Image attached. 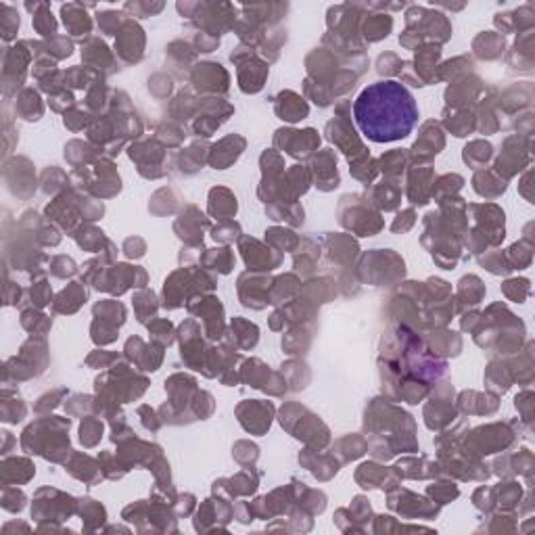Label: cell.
<instances>
[{
	"label": "cell",
	"mask_w": 535,
	"mask_h": 535,
	"mask_svg": "<svg viewBox=\"0 0 535 535\" xmlns=\"http://www.w3.org/2000/svg\"><path fill=\"white\" fill-rule=\"evenodd\" d=\"M276 113L285 121H299V119L308 117L310 109H308L306 100L299 94L287 90V92H280L278 98H276Z\"/></svg>",
	"instance_id": "5bb4252c"
},
{
	"label": "cell",
	"mask_w": 535,
	"mask_h": 535,
	"mask_svg": "<svg viewBox=\"0 0 535 535\" xmlns=\"http://www.w3.org/2000/svg\"><path fill=\"white\" fill-rule=\"evenodd\" d=\"M232 343L236 345V347H241V349H251V347H255V343H257V339H259V331H257V326L255 324H251V322H247V320H243V318H234L232 320Z\"/></svg>",
	"instance_id": "ffe728a7"
},
{
	"label": "cell",
	"mask_w": 535,
	"mask_h": 535,
	"mask_svg": "<svg viewBox=\"0 0 535 535\" xmlns=\"http://www.w3.org/2000/svg\"><path fill=\"white\" fill-rule=\"evenodd\" d=\"M239 234H241V228H239L236 222H226V224H220L211 230V236L220 243H228V241L236 239Z\"/></svg>",
	"instance_id": "681fc988"
},
{
	"label": "cell",
	"mask_w": 535,
	"mask_h": 535,
	"mask_svg": "<svg viewBox=\"0 0 535 535\" xmlns=\"http://www.w3.org/2000/svg\"><path fill=\"white\" fill-rule=\"evenodd\" d=\"M29 467H33V465L29 460H25V458H6L2 462V479H4V483L8 485V483H25V481H29V477L25 473L21 475V471L29 469Z\"/></svg>",
	"instance_id": "83f0119b"
},
{
	"label": "cell",
	"mask_w": 535,
	"mask_h": 535,
	"mask_svg": "<svg viewBox=\"0 0 535 535\" xmlns=\"http://www.w3.org/2000/svg\"><path fill=\"white\" fill-rule=\"evenodd\" d=\"M0 29H2V38L4 40H13L17 29H19V15L15 8H10L8 4L0 6Z\"/></svg>",
	"instance_id": "74e56055"
},
{
	"label": "cell",
	"mask_w": 535,
	"mask_h": 535,
	"mask_svg": "<svg viewBox=\"0 0 535 535\" xmlns=\"http://www.w3.org/2000/svg\"><path fill=\"white\" fill-rule=\"evenodd\" d=\"M241 251H243V257H245V264L251 268V270H272L280 264V255L266 249L262 243L253 241V239H247L243 236L241 239Z\"/></svg>",
	"instance_id": "8992f818"
},
{
	"label": "cell",
	"mask_w": 535,
	"mask_h": 535,
	"mask_svg": "<svg viewBox=\"0 0 535 535\" xmlns=\"http://www.w3.org/2000/svg\"><path fill=\"white\" fill-rule=\"evenodd\" d=\"M149 333L153 335V339L161 347H165V345H169L174 341V329H172V324L167 320H153L149 324Z\"/></svg>",
	"instance_id": "ab89813d"
},
{
	"label": "cell",
	"mask_w": 535,
	"mask_h": 535,
	"mask_svg": "<svg viewBox=\"0 0 535 535\" xmlns=\"http://www.w3.org/2000/svg\"><path fill=\"white\" fill-rule=\"evenodd\" d=\"M400 197H402V190H400V186L393 184V182H383L381 186H375V188H372V201H375L381 209H385V211L395 209L398 203H400Z\"/></svg>",
	"instance_id": "d4e9b609"
},
{
	"label": "cell",
	"mask_w": 535,
	"mask_h": 535,
	"mask_svg": "<svg viewBox=\"0 0 535 535\" xmlns=\"http://www.w3.org/2000/svg\"><path fill=\"white\" fill-rule=\"evenodd\" d=\"M134 310L138 316V322H146L151 316H155L157 312V303H155V295L151 291H142L134 297Z\"/></svg>",
	"instance_id": "d590c367"
},
{
	"label": "cell",
	"mask_w": 535,
	"mask_h": 535,
	"mask_svg": "<svg viewBox=\"0 0 535 535\" xmlns=\"http://www.w3.org/2000/svg\"><path fill=\"white\" fill-rule=\"evenodd\" d=\"M483 295H485V287L477 276H465L460 280V299L465 303L475 306L483 299Z\"/></svg>",
	"instance_id": "4dcf8cb0"
},
{
	"label": "cell",
	"mask_w": 535,
	"mask_h": 535,
	"mask_svg": "<svg viewBox=\"0 0 535 535\" xmlns=\"http://www.w3.org/2000/svg\"><path fill=\"white\" fill-rule=\"evenodd\" d=\"M435 337H433V347H435V354H458L456 349H452V343H456V345H462L460 343V339L456 337V333H433Z\"/></svg>",
	"instance_id": "b9f144b4"
},
{
	"label": "cell",
	"mask_w": 535,
	"mask_h": 535,
	"mask_svg": "<svg viewBox=\"0 0 535 535\" xmlns=\"http://www.w3.org/2000/svg\"><path fill=\"white\" fill-rule=\"evenodd\" d=\"M462 178L460 176H444L437 184H433V190H431V195H435L439 201L444 199V195H452V193H456L460 186H462Z\"/></svg>",
	"instance_id": "60d3db41"
},
{
	"label": "cell",
	"mask_w": 535,
	"mask_h": 535,
	"mask_svg": "<svg viewBox=\"0 0 535 535\" xmlns=\"http://www.w3.org/2000/svg\"><path fill=\"white\" fill-rule=\"evenodd\" d=\"M276 146L285 149L289 155L293 157H308L312 153V149H316L320 144V136L316 134V130L308 128L303 132L297 130H278L274 136Z\"/></svg>",
	"instance_id": "277c9868"
},
{
	"label": "cell",
	"mask_w": 535,
	"mask_h": 535,
	"mask_svg": "<svg viewBox=\"0 0 535 535\" xmlns=\"http://www.w3.org/2000/svg\"><path fill=\"white\" fill-rule=\"evenodd\" d=\"M159 347H155V345H144L138 337H132L128 343H126V356L132 360V362H136V366H140L142 370H157L159 368V364H161V360H163V354H155L153 356V352H157Z\"/></svg>",
	"instance_id": "7c38bea8"
},
{
	"label": "cell",
	"mask_w": 535,
	"mask_h": 535,
	"mask_svg": "<svg viewBox=\"0 0 535 535\" xmlns=\"http://www.w3.org/2000/svg\"><path fill=\"white\" fill-rule=\"evenodd\" d=\"M266 241H270L276 249H280V251H293L295 249V245L299 243V239L295 236V232H291V230H285V228H270V230H266Z\"/></svg>",
	"instance_id": "e575fe53"
},
{
	"label": "cell",
	"mask_w": 535,
	"mask_h": 535,
	"mask_svg": "<svg viewBox=\"0 0 535 535\" xmlns=\"http://www.w3.org/2000/svg\"><path fill=\"white\" fill-rule=\"evenodd\" d=\"M236 197L226 188H213L209 193V213L218 220L232 218L236 213Z\"/></svg>",
	"instance_id": "e0dca14e"
},
{
	"label": "cell",
	"mask_w": 535,
	"mask_h": 535,
	"mask_svg": "<svg viewBox=\"0 0 535 535\" xmlns=\"http://www.w3.org/2000/svg\"><path fill=\"white\" fill-rule=\"evenodd\" d=\"M429 496L435 498V502L439 504H448L452 502L454 498H458V488L454 483H437V485H431L429 490Z\"/></svg>",
	"instance_id": "ee69618b"
},
{
	"label": "cell",
	"mask_w": 535,
	"mask_h": 535,
	"mask_svg": "<svg viewBox=\"0 0 535 535\" xmlns=\"http://www.w3.org/2000/svg\"><path fill=\"white\" fill-rule=\"evenodd\" d=\"M243 149H245V140L241 136H228V138H224V140H220L218 144L211 146L209 163L216 169H226L228 165H232L239 159Z\"/></svg>",
	"instance_id": "30bf717a"
},
{
	"label": "cell",
	"mask_w": 535,
	"mask_h": 535,
	"mask_svg": "<svg viewBox=\"0 0 535 535\" xmlns=\"http://www.w3.org/2000/svg\"><path fill=\"white\" fill-rule=\"evenodd\" d=\"M100 435H103V423L96 421L94 416H86L82 427H80V442L86 448H94L98 444Z\"/></svg>",
	"instance_id": "836d02e7"
},
{
	"label": "cell",
	"mask_w": 535,
	"mask_h": 535,
	"mask_svg": "<svg viewBox=\"0 0 535 535\" xmlns=\"http://www.w3.org/2000/svg\"><path fill=\"white\" fill-rule=\"evenodd\" d=\"M123 251H126L128 257H140V255H144L146 245H144L142 239H128V241L123 243Z\"/></svg>",
	"instance_id": "816d5d0a"
},
{
	"label": "cell",
	"mask_w": 535,
	"mask_h": 535,
	"mask_svg": "<svg viewBox=\"0 0 535 535\" xmlns=\"http://www.w3.org/2000/svg\"><path fill=\"white\" fill-rule=\"evenodd\" d=\"M65 105H73V96H71V92H67V90H59V92L50 94V107H52L54 111H61Z\"/></svg>",
	"instance_id": "f5cc1de1"
},
{
	"label": "cell",
	"mask_w": 535,
	"mask_h": 535,
	"mask_svg": "<svg viewBox=\"0 0 535 535\" xmlns=\"http://www.w3.org/2000/svg\"><path fill=\"white\" fill-rule=\"evenodd\" d=\"M94 316L100 318V320H105V322L115 324L117 329L126 322V310H123V306L117 303V301H111V299L96 303V306H94Z\"/></svg>",
	"instance_id": "484cf974"
},
{
	"label": "cell",
	"mask_w": 535,
	"mask_h": 535,
	"mask_svg": "<svg viewBox=\"0 0 535 535\" xmlns=\"http://www.w3.org/2000/svg\"><path fill=\"white\" fill-rule=\"evenodd\" d=\"M138 414L144 416V419H142V425H144L146 429H151V431H157V429H159V421H157L155 412H153L149 406H142V408L138 410Z\"/></svg>",
	"instance_id": "11a10c76"
},
{
	"label": "cell",
	"mask_w": 535,
	"mask_h": 535,
	"mask_svg": "<svg viewBox=\"0 0 535 535\" xmlns=\"http://www.w3.org/2000/svg\"><path fill=\"white\" fill-rule=\"evenodd\" d=\"M21 324H23V329L29 331V333L44 335V333L52 326V320H50L48 316L36 312V310H25V312L21 314Z\"/></svg>",
	"instance_id": "1f68e13d"
},
{
	"label": "cell",
	"mask_w": 535,
	"mask_h": 535,
	"mask_svg": "<svg viewBox=\"0 0 535 535\" xmlns=\"http://www.w3.org/2000/svg\"><path fill=\"white\" fill-rule=\"evenodd\" d=\"M393 27V19L389 15H366L362 23V33L368 42H377L389 36Z\"/></svg>",
	"instance_id": "d6986e66"
},
{
	"label": "cell",
	"mask_w": 535,
	"mask_h": 535,
	"mask_svg": "<svg viewBox=\"0 0 535 535\" xmlns=\"http://www.w3.org/2000/svg\"><path fill=\"white\" fill-rule=\"evenodd\" d=\"M113 360H117V356L115 354H107V352H94L90 358H88V364L90 366H100V368H107Z\"/></svg>",
	"instance_id": "db71d44e"
},
{
	"label": "cell",
	"mask_w": 535,
	"mask_h": 535,
	"mask_svg": "<svg viewBox=\"0 0 535 535\" xmlns=\"http://www.w3.org/2000/svg\"><path fill=\"white\" fill-rule=\"evenodd\" d=\"M502 291L508 299L523 303V299L529 295V280H508V282H504Z\"/></svg>",
	"instance_id": "f6af8a7d"
},
{
	"label": "cell",
	"mask_w": 535,
	"mask_h": 535,
	"mask_svg": "<svg viewBox=\"0 0 535 535\" xmlns=\"http://www.w3.org/2000/svg\"><path fill=\"white\" fill-rule=\"evenodd\" d=\"M176 224H184V228H176V232H180L178 236L190 245H199L201 243V234H203V228H207V218L203 213H199L197 207H186L180 216V220Z\"/></svg>",
	"instance_id": "8fae6325"
},
{
	"label": "cell",
	"mask_w": 535,
	"mask_h": 535,
	"mask_svg": "<svg viewBox=\"0 0 535 535\" xmlns=\"http://www.w3.org/2000/svg\"><path fill=\"white\" fill-rule=\"evenodd\" d=\"M444 132H442V128L435 123V121H427L425 126H423V132H421V136H419V140L414 142V149H412V153H414V161H427V159H431L433 155H437L442 149H444Z\"/></svg>",
	"instance_id": "ba28073f"
},
{
	"label": "cell",
	"mask_w": 535,
	"mask_h": 535,
	"mask_svg": "<svg viewBox=\"0 0 535 535\" xmlns=\"http://www.w3.org/2000/svg\"><path fill=\"white\" fill-rule=\"evenodd\" d=\"M362 134L372 142H393L412 134L419 123V105L404 84L383 80L370 84L354 103Z\"/></svg>",
	"instance_id": "6da1fadb"
},
{
	"label": "cell",
	"mask_w": 535,
	"mask_h": 535,
	"mask_svg": "<svg viewBox=\"0 0 535 535\" xmlns=\"http://www.w3.org/2000/svg\"><path fill=\"white\" fill-rule=\"evenodd\" d=\"M115 50L126 63L140 61L142 50H144V31H142V27L138 23H134L132 19H126L119 33H117Z\"/></svg>",
	"instance_id": "3957f363"
},
{
	"label": "cell",
	"mask_w": 535,
	"mask_h": 535,
	"mask_svg": "<svg viewBox=\"0 0 535 535\" xmlns=\"http://www.w3.org/2000/svg\"><path fill=\"white\" fill-rule=\"evenodd\" d=\"M203 262H205V266L216 268V270H220L222 274H228V272L232 270L234 255H232L230 249H211V251H207V255H205Z\"/></svg>",
	"instance_id": "d6a6232c"
},
{
	"label": "cell",
	"mask_w": 535,
	"mask_h": 535,
	"mask_svg": "<svg viewBox=\"0 0 535 535\" xmlns=\"http://www.w3.org/2000/svg\"><path fill=\"white\" fill-rule=\"evenodd\" d=\"M50 268H52V274L59 276V278H65V276H73L77 272L73 259L65 257V255H59V257H52L50 262Z\"/></svg>",
	"instance_id": "c3c4849f"
},
{
	"label": "cell",
	"mask_w": 535,
	"mask_h": 535,
	"mask_svg": "<svg viewBox=\"0 0 535 535\" xmlns=\"http://www.w3.org/2000/svg\"><path fill=\"white\" fill-rule=\"evenodd\" d=\"M272 414H274V406L270 402H259V400H253V402H245L236 408V416L239 421L241 419H249L253 416V421H249L247 425H243L249 433H255V435H264L268 429H270V423H272Z\"/></svg>",
	"instance_id": "5b68a950"
},
{
	"label": "cell",
	"mask_w": 535,
	"mask_h": 535,
	"mask_svg": "<svg viewBox=\"0 0 535 535\" xmlns=\"http://www.w3.org/2000/svg\"><path fill=\"white\" fill-rule=\"evenodd\" d=\"M61 15H63V23L71 31V36H88L90 33L92 21L86 15L82 4H65L61 8Z\"/></svg>",
	"instance_id": "9a60e30c"
},
{
	"label": "cell",
	"mask_w": 535,
	"mask_h": 535,
	"mask_svg": "<svg viewBox=\"0 0 535 535\" xmlns=\"http://www.w3.org/2000/svg\"><path fill=\"white\" fill-rule=\"evenodd\" d=\"M29 297H31V303H33L36 308L48 306V303H50V287H48V282H46V280H40V282L31 285Z\"/></svg>",
	"instance_id": "7dc6e473"
},
{
	"label": "cell",
	"mask_w": 535,
	"mask_h": 535,
	"mask_svg": "<svg viewBox=\"0 0 535 535\" xmlns=\"http://www.w3.org/2000/svg\"><path fill=\"white\" fill-rule=\"evenodd\" d=\"M98 19V27L105 31V33H117L119 29H121V25H123V21L126 19H121L123 17V13H117V10H105V13H98L96 15Z\"/></svg>",
	"instance_id": "f35d334b"
},
{
	"label": "cell",
	"mask_w": 535,
	"mask_h": 535,
	"mask_svg": "<svg viewBox=\"0 0 535 535\" xmlns=\"http://www.w3.org/2000/svg\"><path fill=\"white\" fill-rule=\"evenodd\" d=\"M314 174H316V186L320 190H333L339 186V174H337V159L333 157L331 149L320 153L314 161Z\"/></svg>",
	"instance_id": "4fadbf2b"
},
{
	"label": "cell",
	"mask_w": 535,
	"mask_h": 535,
	"mask_svg": "<svg viewBox=\"0 0 535 535\" xmlns=\"http://www.w3.org/2000/svg\"><path fill=\"white\" fill-rule=\"evenodd\" d=\"M393 473V469L391 471H387V469H383V467H377V465H362L360 469H358V473H356V479H358V483H362V488H383L385 490V481H387V477Z\"/></svg>",
	"instance_id": "603a6c76"
},
{
	"label": "cell",
	"mask_w": 535,
	"mask_h": 535,
	"mask_svg": "<svg viewBox=\"0 0 535 535\" xmlns=\"http://www.w3.org/2000/svg\"><path fill=\"white\" fill-rule=\"evenodd\" d=\"M433 176V172L429 167H414L412 176L408 180V197L414 205H425L431 197L433 186H429V180L425 182V178Z\"/></svg>",
	"instance_id": "2e32d148"
},
{
	"label": "cell",
	"mask_w": 535,
	"mask_h": 535,
	"mask_svg": "<svg viewBox=\"0 0 535 535\" xmlns=\"http://www.w3.org/2000/svg\"><path fill=\"white\" fill-rule=\"evenodd\" d=\"M44 50L46 54H52V59H63V56H69L73 46L67 38H61V36H52V40L48 44H44Z\"/></svg>",
	"instance_id": "7bdbcfd3"
},
{
	"label": "cell",
	"mask_w": 535,
	"mask_h": 535,
	"mask_svg": "<svg viewBox=\"0 0 535 535\" xmlns=\"http://www.w3.org/2000/svg\"><path fill=\"white\" fill-rule=\"evenodd\" d=\"M241 379H243L245 383H249L251 387L270 391L272 395H278L272 385L285 387V381H282L276 372H270L268 366H266L264 362H259V360H249V362H245V368H243Z\"/></svg>",
	"instance_id": "9c48e42d"
},
{
	"label": "cell",
	"mask_w": 535,
	"mask_h": 535,
	"mask_svg": "<svg viewBox=\"0 0 535 535\" xmlns=\"http://www.w3.org/2000/svg\"><path fill=\"white\" fill-rule=\"evenodd\" d=\"M25 416V406H23V402L21 400H13V404L10 402H2V421H6V423H19L21 419Z\"/></svg>",
	"instance_id": "bcb514c9"
},
{
	"label": "cell",
	"mask_w": 535,
	"mask_h": 535,
	"mask_svg": "<svg viewBox=\"0 0 535 535\" xmlns=\"http://www.w3.org/2000/svg\"><path fill=\"white\" fill-rule=\"evenodd\" d=\"M75 241L80 247L88 249V251H100L103 245H109V241L105 239L103 230L92 228V226H82L80 230H75Z\"/></svg>",
	"instance_id": "4316f807"
},
{
	"label": "cell",
	"mask_w": 535,
	"mask_h": 535,
	"mask_svg": "<svg viewBox=\"0 0 535 535\" xmlns=\"http://www.w3.org/2000/svg\"><path fill=\"white\" fill-rule=\"evenodd\" d=\"M408 163V153L406 151H400V149H395V151H391V153H387V155H383L381 157V169L387 174V176H398L402 169H404V165Z\"/></svg>",
	"instance_id": "8d00e7d4"
},
{
	"label": "cell",
	"mask_w": 535,
	"mask_h": 535,
	"mask_svg": "<svg viewBox=\"0 0 535 535\" xmlns=\"http://www.w3.org/2000/svg\"><path fill=\"white\" fill-rule=\"evenodd\" d=\"M31 8H36V13H33V27H36V31L42 33V36H50L52 38L54 31H56V21L52 19L50 8L46 4H33Z\"/></svg>",
	"instance_id": "f1b7e54d"
},
{
	"label": "cell",
	"mask_w": 535,
	"mask_h": 535,
	"mask_svg": "<svg viewBox=\"0 0 535 535\" xmlns=\"http://www.w3.org/2000/svg\"><path fill=\"white\" fill-rule=\"evenodd\" d=\"M193 84L205 92H226L228 90V73L218 63H201L193 71Z\"/></svg>",
	"instance_id": "52a82bcc"
},
{
	"label": "cell",
	"mask_w": 535,
	"mask_h": 535,
	"mask_svg": "<svg viewBox=\"0 0 535 535\" xmlns=\"http://www.w3.org/2000/svg\"><path fill=\"white\" fill-rule=\"evenodd\" d=\"M230 61L239 65V82H241V90L243 92H257L264 86V80L268 75V65L264 61H259L251 46L245 48H236L230 54Z\"/></svg>",
	"instance_id": "7a4b0ae2"
},
{
	"label": "cell",
	"mask_w": 535,
	"mask_h": 535,
	"mask_svg": "<svg viewBox=\"0 0 535 535\" xmlns=\"http://www.w3.org/2000/svg\"><path fill=\"white\" fill-rule=\"evenodd\" d=\"M17 113L27 119V121H36L42 117V103H40V96L36 90L31 88H25L21 94H19V100H17Z\"/></svg>",
	"instance_id": "7402d4cb"
},
{
	"label": "cell",
	"mask_w": 535,
	"mask_h": 535,
	"mask_svg": "<svg viewBox=\"0 0 535 535\" xmlns=\"http://www.w3.org/2000/svg\"><path fill=\"white\" fill-rule=\"evenodd\" d=\"M82 56L96 65V67H103V65H113V59H111V52L107 48L105 42L96 40V38H90L86 44H82Z\"/></svg>",
	"instance_id": "cb8c5ba5"
},
{
	"label": "cell",
	"mask_w": 535,
	"mask_h": 535,
	"mask_svg": "<svg viewBox=\"0 0 535 535\" xmlns=\"http://www.w3.org/2000/svg\"><path fill=\"white\" fill-rule=\"evenodd\" d=\"M504 50V36L494 33V31H483L477 40H475V52L481 59H496L500 56Z\"/></svg>",
	"instance_id": "44dd1931"
},
{
	"label": "cell",
	"mask_w": 535,
	"mask_h": 535,
	"mask_svg": "<svg viewBox=\"0 0 535 535\" xmlns=\"http://www.w3.org/2000/svg\"><path fill=\"white\" fill-rule=\"evenodd\" d=\"M492 153H494V149H492L490 142L477 140V142H471L465 149V161L473 167H479V165H483L492 159Z\"/></svg>",
	"instance_id": "f546056e"
},
{
	"label": "cell",
	"mask_w": 535,
	"mask_h": 535,
	"mask_svg": "<svg viewBox=\"0 0 535 535\" xmlns=\"http://www.w3.org/2000/svg\"><path fill=\"white\" fill-rule=\"evenodd\" d=\"M195 44L201 52H211L218 44H220V38L218 36H211L209 31H199L197 38H195Z\"/></svg>",
	"instance_id": "f907efd6"
},
{
	"label": "cell",
	"mask_w": 535,
	"mask_h": 535,
	"mask_svg": "<svg viewBox=\"0 0 535 535\" xmlns=\"http://www.w3.org/2000/svg\"><path fill=\"white\" fill-rule=\"evenodd\" d=\"M86 299H88L86 289L80 282H71V285H67V289H63L59 293V297L54 301V310L61 314H73Z\"/></svg>",
	"instance_id": "ac0fdd59"
}]
</instances>
